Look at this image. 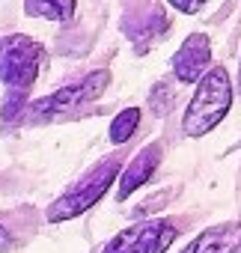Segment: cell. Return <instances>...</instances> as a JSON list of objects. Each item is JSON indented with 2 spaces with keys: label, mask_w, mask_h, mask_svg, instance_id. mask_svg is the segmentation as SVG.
Here are the masks:
<instances>
[{
  "label": "cell",
  "mask_w": 241,
  "mask_h": 253,
  "mask_svg": "<svg viewBox=\"0 0 241 253\" xmlns=\"http://www.w3.org/2000/svg\"><path fill=\"white\" fill-rule=\"evenodd\" d=\"M45 66L42 42L30 39L27 33L0 36V84H3V119H15L27 110V95L39 81Z\"/></svg>",
  "instance_id": "cell-1"
},
{
  "label": "cell",
  "mask_w": 241,
  "mask_h": 253,
  "mask_svg": "<svg viewBox=\"0 0 241 253\" xmlns=\"http://www.w3.org/2000/svg\"><path fill=\"white\" fill-rule=\"evenodd\" d=\"M232 107V81L223 66H211L200 81L197 89L185 107L182 116V131L188 137H205L226 119Z\"/></svg>",
  "instance_id": "cell-2"
},
{
  "label": "cell",
  "mask_w": 241,
  "mask_h": 253,
  "mask_svg": "<svg viewBox=\"0 0 241 253\" xmlns=\"http://www.w3.org/2000/svg\"><path fill=\"white\" fill-rule=\"evenodd\" d=\"M119 170H122V161H119L116 155L98 161L78 185H72L63 197H57L48 209H45V217L51 223H63V220H72L83 211H89L113 185V179H119Z\"/></svg>",
  "instance_id": "cell-3"
},
{
  "label": "cell",
  "mask_w": 241,
  "mask_h": 253,
  "mask_svg": "<svg viewBox=\"0 0 241 253\" xmlns=\"http://www.w3.org/2000/svg\"><path fill=\"white\" fill-rule=\"evenodd\" d=\"M107 84H110V72L107 69H95V72L83 75L80 81L54 89L51 95H45L39 101H30L24 113H27V119H57V116H69V113L92 104L95 98H101V92L107 89Z\"/></svg>",
  "instance_id": "cell-4"
},
{
  "label": "cell",
  "mask_w": 241,
  "mask_h": 253,
  "mask_svg": "<svg viewBox=\"0 0 241 253\" xmlns=\"http://www.w3.org/2000/svg\"><path fill=\"white\" fill-rule=\"evenodd\" d=\"M179 226L167 217H152L131 223L128 229L116 232L101 253H167V247L176 241Z\"/></svg>",
  "instance_id": "cell-5"
},
{
  "label": "cell",
  "mask_w": 241,
  "mask_h": 253,
  "mask_svg": "<svg viewBox=\"0 0 241 253\" xmlns=\"http://www.w3.org/2000/svg\"><path fill=\"white\" fill-rule=\"evenodd\" d=\"M170 66L179 84H197L211 69V39L205 33H191L173 54Z\"/></svg>",
  "instance_id": "cell-6"
},
{
  "label": "cell",
  "mask_w": 241,
  "mask_h": 253,
  "mask_svg": "<svg viewBox=\"0 0 241 253\" xmlns=\"http://www.w3.org/2000/svg\"><path fill=\"white\" fill-rule=\"evenodd\" d=\"M161 155H164V149H161V143H149V146H143L122 170H119V182H116V197L119 200H128L137 188H143L152 176H155V170H158V164H161Z\"/></svg>",
  "instance_id": "cell-7"
},
{
  "label": "cell",
  "mask_w": 241,
  "mask_h": 253,
  "mask_svg": "<svg viewBox=\"0 0 241 253\" xmlns=\"http://www.w3.org/2000/svg\"><path fill=\"white\" fill-rule=\"evenodd\" d=\"M238 250H241V223L226 220V223H214L202 229L179 253H238Z\"/></svg>",
  "instance_id": "cell-8"
},
{
  "label": "cell",
  "mask_w": 241,
  "mask_h": 253,
  "mask_svg": "<svg viewBox=\"0 0 241 253\" xmlns=\"http://www.w3.org/2000/svg\"><path fill=\"white\" fill-rule=\"evenodd\" d=\"M75 9H78V0H24V15L57 21V24L72 21Z\"/></svg>",
  "instance_id": "cell-9"
},
{
  "label": "cell",
  "mask_w": 241,
  "mask_h": 253,
  "mask_svg": "<svg viewBox=\"0 0 241 253\" xmlns=\"http://www.w3.org/2000/svg\"><path fill=\"white\" fill-rule=\"evenodd\" d=\"M140 107H125V110H119L116 116H113V122H110V131H107V137H110V143L113 146H122V143H128L131 137H134V131L140 128Z\"/></svg>",
  "instance_id": "cell-10"
},
{
  "label": "cell",
  "mask_w": 241,
  "mask_h": 253,
  "mask_svg": "<svg viewBox=\"0 0 241 253\" xmlns=\"http://www.w3.org/2000/svg\"><path fill=\"white\" fill-rule=\"evenodd\" d=\"M149 101H152V110L161 116V113L170 110V104L176 101V95H173V89H170L167 84H158V86L152 89V98H149Z\"/></svg>",
  "instance_id": "cell-11"
},
{
  "label": "cell",
  "mask_w": 241,
  "mask_h": 253,
  "mask_svg": "<svg viewBox=\"0 0 241 253\" xmlns=\"http://www.w3.org/2000/svg\"><path fill=\"white\" fill-rule=\"evenodd\" d=\"M167 3L176 9V12H182V15H197L208 0H167Z\"/></svg>",
  "instance_id": "cell-12"
},
{
  "label": "cell",
  "mask_w": 241,
  "mask_h": 253,
  "mask_svg": "<svg viewBox=\"0 0 241 253\" xmlns=\"http://www.w3.org/2000/svg\"><path fill=\"white\" fill-rule=\"evenodd\" d=\"M9 238H12V235H9V232H6L3 226H0V250H3V247H9V244H12Z\"/></svg>",
  "instance_id": "cell-13"
},
{
  "label": "cell",
  "mask_w": 241,
  "mask_h": 253,
  "mask_svg": "<svg viewBox=\"0 0 241 253\" xmlns=\"http://www.w3.org/2000/svg\"><path fill=\"white\" fill-rule=\"evenodd\" d=\"M235 84H238V95H241V60H238V81Z\"/></svg>",
  "instance_id": "cell-14"
}]
</instances>
